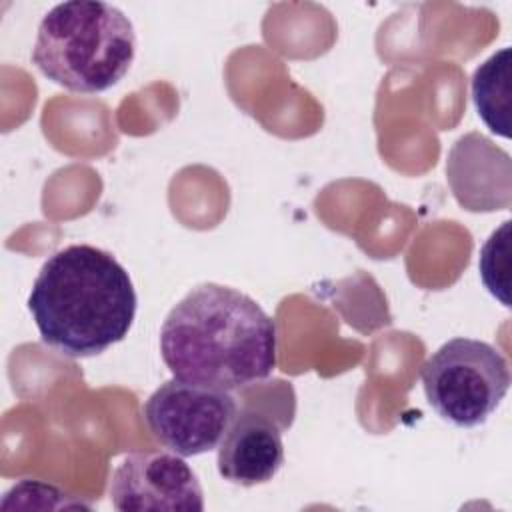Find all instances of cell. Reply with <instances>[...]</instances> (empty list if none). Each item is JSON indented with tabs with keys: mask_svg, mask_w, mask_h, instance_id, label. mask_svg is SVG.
Returning a JSON list of instances; mask_svg holds the SVG:
<instances>
[{
	"mask_svg": "<svg viewBox=\"0 0 512 512\" xmlns=\"http://www.w3.org/2000/svg\"><path fill=\"white\" fill-rule=\"evenodd\" d=\"M110 500L120 512H202L204 494L194 470L178 454L132 452L110 480Z\"/></svg>",
	"mask_w": 512,
	"mask_h": 512,
	"instance_id": "6",
	"label": "cell"
},
{
	"mask_svg": "<svg viewBox=\"0 0 512 512\" xmlns=\"http://www.w3.org/2000/svg\"><path fill=\"white\" fill-rule=\"evenodd\" d=\"M284 464L280 428L254 410L236 412L218 444V472L240 486H256L272 480Z\"/></svg>",
	"mask_w": 512,
	"mask_h": 512,
	"instance_id": "7",
	"label": "cell"
},
{
	"mask_svg": "<svg viewBox=\"0 0 512 512\" xmlns=\"http://www.w3.org/2000/svg\"><path fill=\"white\" fill-rule=\"evenodd\" d=\"M136 56L130 18L112 4L70 0L38 24L32 62L54 84L82 94L116 86Z\"/></svg>",
	"mask_w": 512,
	"mask_h": 512,
	"instance_id": "3",
	"label": "cell"
},
{
	"mask_svg": "<svg viewBox=\"0 0 512 512\" xmlns=\"http://www.w3.org/2000/svg\"><path fill=\"white\" fill-rule=\"evenodd\" d=\"M420 378L428 404L460 428L484 424L510 388L504 354L474 338H452L442 344L424 362Z\"/></svg>",
	"mask_w": 512,
	"mask_h": 512,
	"instance_id": "4",
	"label": "cell"
},
{
	"mask_svg": "<svg viewBox=\"0 0 512 512\" xmlns=\"http://www.w3.org/2000/svg\"><path fill=\"white\" fill-rule=\"evenodd\" d=\"M510 92V48H502L472 74V100L478 116L502 138H510Z\"/></svg>",
	"mask_w": 512,
	"mask_h": 512,
	"instance_id": "8",
	"label": "cell"
},
{
	"mask_svg": "<svg viewBox=\"0 0 512 512\" xmlns=\"http://www.w3.org/2000/svg\"><path fill=\"white\" fill-rule=\"evenodd\" d=\"M508 232L510 222L506 220L500 230L492 232L488 242L480 252V276L484 286L496 296L504 306L508 304Z\"/></svg>",
	"mask_w": 512,
	"mask_h": 512,
	"instance_id": "9",
	"label": "cell"
},
{
	"mask_svg": "<svg viewBox=\"0 0 512 512\" xmlns=\"http://www.w3.org/2000/svg\"><path fill=\"white\" fill-rule=\"evenodd\" d=\"M136 304L126 268L110 252L90 244L54 252L28 296L42 342L70 358L96 356L124 340Z\"/></svg>",
	"mask_w": 512,
	"mask_h": 512,
	"instance_id": "2",
	"label": "cell"
},
{
	"mask_svg": "<svg viewBox=\"0 0 512 512\" xmlns=\"http://www.w3.org/2000/svg\"><path fill=\"white\" fill-rule=\"evenodd\" d=\"M160 354L178 380L238 390L276 368V324L248 294L206 282L168 312Z\"/></svg>",
	"mask_w": 512,
	"mask_h": 512,
	"instance_id": "1",
	"label": "cell"
},
{
	"mask_svg": "<svg viewBox=\"0 0 512 512\" xmlns=\"http://www.w3.org/2000/svg\"><path fill=\"white\" fill-rule=\"evenodd\" d=\"M236 400L218 388L166 380L144 404L152 436L178 456L214 450L236 416Z\"/></svg>",
	"mask_w": 512,
	"mask_h": 512,
	"instance_id": "5",
	"label": "cell"
}]
</instances>
